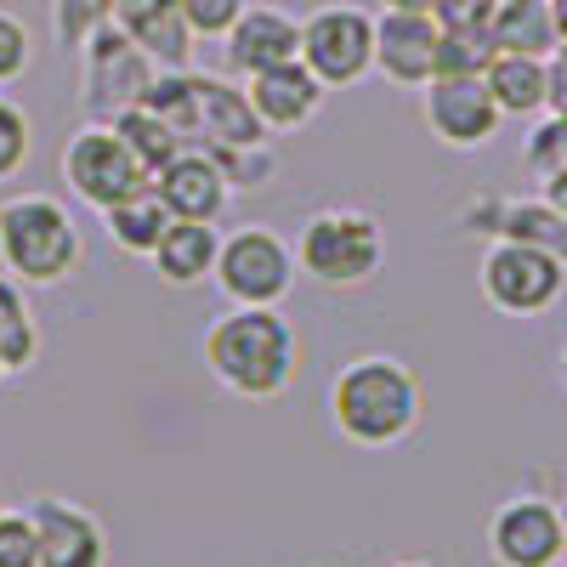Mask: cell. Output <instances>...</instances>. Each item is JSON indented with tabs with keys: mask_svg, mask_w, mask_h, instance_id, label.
<instances>
[{
	"mask_svg": "<svg viewBox=\"0 0 567 567\" xmlns=\"http://www.w3.org/2000/svg\"><path fill=\"white\" fill-rule=\"evenodd\" d=\"M205 369L233 398L272 403L296 386L301 336L284 307H227L205 329Z\"/></svg>",
	"mask_w": 567,
	"mask_h": 567,
	"instance_id": "6da1fadb",
	"label": "cell"
},
{
	"mask_svg": "<svg viewBox=\"0 0 567 567\" xmlns=\"http://www.w3.org/2000/svg\"><path fill=\"white\" fill-rule=\"evenodd\" d=\"M420 409H425L420 374L386 352L352 358L329 381V425L352 449H398L403 437H414Z\"/></svg>",
	"mask_w": 567,
	"mask_h": 567,
	"instance_id": "7a4b0ae2",
	"label": "cell"
},
{
	"mask_svg": "<svg viewBox=\"0 0 567 567\" xmlns=\"http://www.w3.org/2000/svg\"><path fill=\"white\" fill-rule=\"evenodd\" d=\"M85 256L80 221L52 194H12L0 205V272L29 290H58Z\"/></svg>",
	"mask_w": 567,
	"mask_h": 567,
	"instance_id": "3957f363",
	"label": "cell"
},
{
	"mask_svg": "<svg viewBox=\"0 0 567 567\" xmlns=\"http://www.w3.org/2000/svg\"><path fill=\"white\" fill-rule=\"evenodd\" d=\"M290 250H296V272H307L323 290H358L386 267V227L369 210L336 205V210H318Z\"/></svg>",
	"mask_w": 567,
	"mask_h": 567,
	"instance_id": "277c9868",
	"label": "cell"
},
{
	"mask_svg": "<svg viewBox=\"0 0 567 567\" xmlns=\"http://www.w3.org/2000/svg\"><path fill=\"white\" fill-rule=\"evenodd\" d=\"M477 290L499 318H545L567 290V261L539 245L488 239V250L477 261Z\"/></svg>",
	"mask_w": 567,
	"mask_h": 567,
	"instance_id": "5b68a950",
	"label": "cell"
},
{
	"mask_svg": "<svg viewBox=\"0 0 567 567\" xmlns=\"http://www.w3.org/2000/svg\"><path fill=\"white\" fill-rule=\"evenodd\" d=\"M307 74L323 91H352L358 80L374 74V12L352 0H329L301 18V52Z\"/></svg>",
	"mask_w": 567,
	"mask_h": 567,
	"instance_id": "8992f818",
	"label": "cell"
},
{
	"mask_svg": "<svg viewBox=\"0 0 567 567\" xmlns=\"http://www.w3.org/2000/svg\"><path fill=\"white\" fill-rule=\"evenodd\" d=\"M154 74L159 69L142 58V45L125 29H114V23L91 29L80 40V109H85V125H109L114 114L136 109Z\"/></svg>",
	"mask_w": 567,
	"mask_h": 567,
	"instance_id": "52a82bcc",
	"label": "cell"
},
{
	"mask_svg": "<svg viewBox=\"0 0 567 567\" xmlns=\"http://www.w3.org/2000/svg\"><path fill=\"white\" fill-rule=\"evenodd\" d=\"M210 278L221 284V296L233 307H278L296 284V250L261 221L233 227V233H221Z\"/></svg>",
	"mask_w": 567,
	"mask_h": 567,
	"instance_id": "ba28073f",
	"label": "cell"
},
{
	"mask_svg": "<svg viewBox=\"0 0 567 567\" xmlns=\"http://www.w3.org/2000/svg\"><path fill=\"white\" fill-rule=\"evenodd\" d=\"M63 182L91 210H114L136 194H148V171L131 159V148L114 136V125H80L63 148Z\"/></svg>",
	"mask_w": 567,
	"mask_h": 567,
	"instance_id": "9c48e42d",
	"label": "cell"
},
{
	"mask_svg": "<svg viewBox=\"0 0 567 567\" xmlns=\"http://www.w3.org/2000/svg\"><path fill=\"white\" fill-rule=\"evenodd\" d=\"M488 556L494 567H561L567 528L561 511L545 494H511L488 516Z\"/></svg>",
	"mask_w": 567,
	"mask_h": 567,
	"instance_id": "30bf717a",
	"label": "cell"
},
{
	"mask_svg": "<svg viewBox=\"0 0 567 567\" xmlns=\"http://www.w3.org/2000/svg\"><path fill=\"white\" fill-rule=\"evenodd\" d=\"M420 120L443 148H460V154L488 148V142L499 136V125H505L483 74H443L432 85H420Z\"/></svg>",
	"mask_w": 567,
	"mask_h": 567,
	"instance_id": "8fae6325",
	"label": "cell"
},
{
	"mask_svg": "<svg viewBox=\"0 0 567 567\" xmlns=\"http://www.w3.org/2000/svg\"><path fill=\"white\" fill-rule=\"evenodd\" d=\"M437 18L432 12H374V74L420 91L437 74Z\"/></svg>",
	"mask_w": 567,
	"mask_h": 567,
	"instance_id": "7c38bea8",
	"label": "cell"
},
{
	"mask_svg": "<svg viewBox=\"0 0 567 567\" xmlns=\"http://www.w3.org/2000/svg\"><path fill=\"white\" fill-rule=\"evenodd\" d=\"M34 534H40V567H109V534L103 523L74 499H34Z\"/></svg>",
	"mask_w": 567,
	"mask_h": 567,
	"instance_id": "4fadbf2b",
	"label": "cell"
},
{
	"mask_svg": "<svg viewBox=\"0 0 567 567\" xmlns=\"http://www.w3.org/2000/svg\"><path fill=\"white\" fill-rule=\"evenodd\" d=\"M148 187H154V199L171 210V221H216L227 210V194H233L221 165L205 148H182L171 165H159L148 176Z\"/></svg>",
	"mask_w": 567,
	"mask_h": 567,
	"instance_id": "5bb4252c",
	"label": "cell"
},
{
	"mask_svg": "<svg viewBox=\"0 0 567 567\" xmlns=\"http://www.w3.org/2000/svg\"><path fill=\"white\" fill-rule=\"evenodd\" d=\"M245 97H250L256 120L267 125V136H290V131H307V125L318 120V109H323L329 91L307 74L301 58H290V63L267 69V74H250V80H245Z\"/></svg>",
	"mask_w": 567,
	"mask_h": 567,
	"instance_id": "9a60e30c",
	"label": "cell"
},
{
	"mask_svg": "<svg viewBox=\"0 0 567 567\" xmlns=\"http://www.w3.org/2000/svg\"><path fill=\"white\" fill-rule=\"evenodd\" d=\"M221 52H227V74L239 80L267 74L301 52V18H290L284 7H245V18L227 29Z\"/></svg>",
	"mask_w": 567,
	"mask_h": 567,
	"instance_id": "2e32d148",
	"label": "cell"
},
{
	"mask_svg": "<svg viewBox=\"0 0 567 567\" xmlns=\"http://www.w3.org/2000/svg\"><path fill=\"white\" fill-rule=\"evenodd\" d=\"M114 29H125L154 69H187L194 34H187L176 0H114Z\"/></svg>",
	"mask_w": 567,
	"mask_h": 567,
	"instance_id": "e0dca14e",
	"label": "cell"
},
{
	"mask_svg": "<svg viewBox=\"0 0 567 567\" xmlns=\"http://www.w3.org/2000/svg\"><path fill=\"white\" fill-rule=\"evenodd\" d=\"M488 205H494V216L477 210V216H465L460 227L494 233V239H516V245H539V250L567 261V221L545 199H488Z\"/></svg>",
	"mask_w": 567,
	"mask_h": 567,
	"instance_id": "ac0fdd59",
	"label": "cell"
},
{
	"mask_svg": "<svg viewBox=\"0 0 567 567\" xmlns=\"http://www.w3.org/2000/svg\"><path fill=\"white\" fill-rule=\"evenodd\" d=\"M483 85L505 120H534L550 114V58H511L494 52V63L483 69Z\"/></svg>",
	"mask_w": 567,
	"mask_h": 567,
	"instance_id": "d6986e66",
	"label": "cell"
},
{
	"mask_svg": "<svg viewBox=\"0 0 567 567\" xmlns=\"http://www.w3.org/2000/svg\"><path fill=\"white\" fill-rule=\"evenodd\" d=\"M216 250H221V233L216 221H171L159 250L148 256L154 272L165 284H176V290H194V284H205L216 272Z\"/></svg>",
	"mask_w": 567,
	"mask_h": 567,
	"instance_id": "ffe728a7",
	"label": "cell"
},
{
	"mask_svg": "<svg viewBox=\"0 0 567 567\" xmlns=\"http://www.w3.org/2000/svg\"><path fill=\"white\" fill-rule=\"evenodd\" d=\"M494 52L511 58H556V7L550 0H499L488 18Z\"/></svg>",
	"mask_w": 567,
	"mask_h": 567,
	"instance_id": "44dd1931",
	"label": "cell"
},
{
	"mask_svg": "<svg viewBox=\"0 0 567 567\" xmlns=\"http://www.w3.org/2000/svg\"><path fill=\"white\" fill-rule=\"evenodd\" d=\"M40 358V323L23 301V284L0 272V363H7V374H23L34 369Z\"/></svg>",
	"mask_w": 567,
	"mask_h": 567,
	"instance_id": "7402d4cb",
	"label": "cell"
},
{
	"mask_svg": "<svg viewBox=\"0 0 567 567\" xmlns=\"http://www.w3.org/2000/svg\"><path fill=\"white\" fill-rule=\"evenodd\" d=\"M103 227H109V239L125 256H154L159 239H165V227H171V210L154 199V187H148V194H136V199L103 210Z\"/></svg>",
	"mask_w": 567,
	"mask_h": 567,
	"instance_id": "603a6c76",
	"label": "cell"
},
{
	"mask_svg": "<svg viewBox=\"0 0 567 567\" xmlns=\"http://www.w3.org/2000/svg\"><path fill=\"white\" fill-rule=\"evenodd\" d=\"M109 125H114V136L125 142L131 159H136L142 171H148V176L182 154V136H176V131H171V125H165L154 109H142V103H136V109H125V114H114Z\"/></svg>",
	"mask_w": 567,
	"mask_h": 567,
	"instance_id": "cb8c5ba5",
	"label": "cell"
},
{
	"mask_svg": "<svg viewBox=\"0 0 567 567\" xmlns=\"http://www.w3.org/2000/svg\"><path fill=\"white\" fill-rule=\"evenodd\" d=\"M488 63H494L488 29H471V34H449L443 29V40H437V74L432 80H443V74H483Z\"/></svg>",
	"mask_w": 567,
	"mask_h": 567,
	"instance_id": "d4e9b609",
	"label": "cell"
},
{
	"mask_svg": "<svg viewBox=\"0 0 567 567\" xmlns=\"http://www.w3.org/2000/svg\"><path fill=\"white\" fill-rule=\"evenodd\" d=\"M0 567H40V534L29 505H0Z\"/></svg>",
	"mask_w": 567,
	"mask_h": 567,
	"instance_id": "484cf974",
	"label": "cell"
},
{
	"mask_svg": "<svg viewBox=\"0 0 567 567\" xmlns=\"http://www.w3.org/2000/svg\"><path fill=\"white\" fill-rule=\"evenodd\" d=\"M34 154V125L23 114V103L12 97H0V182H12Z\"/></svg>",
	"mask_w": 567,
	"mask_h": 567,
	"instance_id": "4316f807",
	"label": "cell"
},
{
	"mask_svg": "<svg viewBox=\"0 0 567 567\" xmlns=\"http://www.w3.org/2000/svg\"><path fill=\"white\" fill-rule=\"evenodd\" d=\"M245 7L250 0H176V12L194 40H227V29L245 18Z\"/></svg>",
	"mask_w": 567,
	"mask_h": 567,
	"instance_id": "83f0119b",
	"label": "cell"
},
{
	"mask_svg": "<svg viewBox=\"0 0 567 567\" xmlns=\"http://www.w3.org/2000/svg\"><path fill=\"white\" fill-rule=\"evenodd\" d=\"M109 18H114V0H52V23L69 52H80V40L91 29H103Z\"/></svg>",
	"mask_w": 567,
	"mask_h": 567,
	"instance_id": "f1b7e54d",
	"label": "cell"
},
{
	"mask_svg": "<svg viewBox=\"0 0 567 567\" xmlns=\"http://www.w3.org/2000/svg\"><path fill=\"white\" fill-rule=\"evenodd\" d=\"M34 63V34L18 12H0V85H18Z\"/></svg>",
	"mask_w": 567,
	"mask_h": 567,
	"instance_id": "f546056e",
	"label": "cell"
},
{
	"mask_svg": "<svg viewBox=\"0 0 567 567\" xmlns=\"http://www.w3.org/2000/svg\"><path fill=\"white\" fill-rule=\"evenodd\" d=\"M528 165H534L539 182L556 176V171H567V114L534 125V136H528Z\"/></svg>",
	"mask_w": 567,
	"mask_h": 567,
	"instance_id": "4dcf8cb0",
	"label": "cell"
},
{
	"mask_svg": "<svg viewBox=\"0 0 567 567\" xmlns=\"http://www.w3.org/2000/svg\"><path fill=\"white\" fill-rule=\"evenodd\" d=\"M494 7H499V0H437L432 18H437V29H449V34H471V29H488Z\"/></svg>",
	"mask_w": 567,
	"mask_h": 567,
	"instance_id": "1f68e13d",
	"label": "cell"
},
{
	"mask_svg": "<svg viewBox=\"0 0 567 567\" xmlns=\"http://www.w3.org/2000/svg\"><path fill=\"white\" fill-rule=\"evenodd\" d=\"M539 199H545V205H550V210H556V216L567 221V171L545 176V194H539Z\"/></svg>",
	"mask_w": 567,
	"mask_h": 567,
	"instance_id": "d6a6232c",
	"label": "cell"
},
{
	"mask_svg": "<svg viewBox=\"0 0 567 567\" xmlns=\"http://www.w3.org/2000/svg\"><path fill=\"white\" fill-rule=\"evenodd\" d=\"M437 0H381V12H432Z\"/></svg>",
	"mask_w": 567,
	"mask_h": 567,
	"instance_id": "836d02e7",
	"label": "cell"
},
{
	"mask_svg": "<svg viewBox=\"0 0 567 567\" xmlns=\"http://www.w3.org/2000/svg\"><path fill=\"white\" fill-rule=\"evenodd\" d=\"M556 374H561V392H567V341H561V358H556Z\"/></svg>",
	"mask_w": 567,
	"mask_h": 567,
	"instance_id": "e575fe53",
	"label": "cell"
},
{
	"mask_svg": "<svg viewBox=\"0 0 567 567\" xmlns=\"http://www.w3.org/2000/svg\"><path fill=\"white\" fill-rule=\"evenodd\" d=\"M556 511H561V528H567V499H561V505H556Z\"/></svg>",
	"mask_w": 567,
	"mask_h": 567,
	"instance_id": "d590c367",
	"label": "cell"
},
{
	"mask_svg": "<svg viewBox=\"0 0 567 567\" xmlns=\"http://www.w3.org/2000/svg\"><path fill=\"white\" fill-rule=\"evenodd\" d=\"M403 567H432V561H403Z\"/></svg>",
	"mask_w": 567,
	"mask_h": 567,
	"instance_id": "8d00e7d4",
	"label": "cell"
},
{
	"mask_svg": "<svg viewBox=\"0 0 567 567\" xmlns=\"http://www.w3.org/2000/svg\"><path fill=\"white\" fill-rule=\"evenodd\" d=\"M0 381H7V363H0Z\"/></svg>",
	"mask_w": 567,
	"mask_h": 567,
	"instance_id": "74e56055",
	"label": "cell"
},
{
	"mask_svg": "<svg viewBox=\"0 0 567 567\" xmlns=\"http://www.w3.org/2000/svg\"><path fill=\"white\" fill-rule=\"evenodd\" d=\"M561 567H567V556H561Z\"/></svg>",
	"mask_w": 567,
	"mask_h": 567,
	"instance_id": "f35d334b",
	"label": "cell"
}]
</instances>
